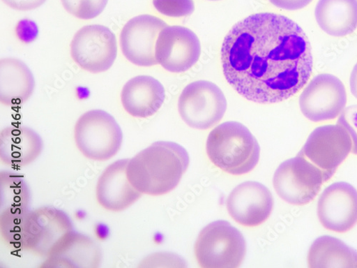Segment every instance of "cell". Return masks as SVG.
<instances>
[{"instance_id":"cell-1","label":"cell","mask_w":357,"mask_h":268,"mask_svg":"<svg viewBox=\"0 0 357 268\" xmlns=\"http://www.w3.org/2000/svg\"><path fill=\"white\" fill-rule=\"evenodd\" d=\"M224 75L245 99L260 104L284 101L303 89L313 68L310 41L289 18L275 13L237 22L221 50Z\"/></svg>"},{"instance_id":"cell-2","label":"cell","mask_w":357,"mask_h":268,"mask_svg":"<svg viewBox=\"0 0 357 268\" xmlns=\"http://www.w3.org/2000/svg\"><path fill=\"white\" fill-rule=\"evenodd\" d=\"M189 165L190 156L183 146L159 141L129 161L127 174L141 193L158 196L171 192L180 184Z\"/></svg>"},{"instance_id":"cell-3","label":"cell","mask_w":357,"mask_h":268,"mask_svg":"<svg viewBox=\"0 0 357 268\" xmlns=\"http://www.w3.org/2000/svg\"><path fill=\"white\" fill-rule=\"evenodd\" d=\"M206 154L218 168L241 175L256 167L260 147L247 127L232 121L221 124L211 133L206 141Z\"/></svg>"},{"instance_id":"cell-4","label":"cell","mask_w":357,"mask_h":268,"mask_svg":"<svg viewBox=\"0 0 357 268\" xmlns=\"http://www.w3.org/2000/svg\"><path fill=\"white\" fill-rule=\"evenodd\" d=\"M247 253L245 237L240 230L225 221L206 225L195 246L196 259L204 268H236Z\"/></svg>"},{"instance_id":"cell-5","label":"cell","mask_w":357,"mask_h":268,"mask_svg":"<svg viewBox=\"0 0 357 268\" xmlns=\"http://www.w3.org/2000/svg\"><path fill=\"white\" fill-rule=\"evenodd\" d=\"M75 139L85 157L106 161L120 151L123 135L111 114L102 110H93L79 118L75 128Z\"/></svg>"},{"instance_id":"cell-6","label":"cell","mask_w":357,"mask_h":268,"mask_svg":"<svg viewBox=\"0 0 357 268\" xmlns=\"http://www.w3.org/2000/svg\"><path fill=\"white\" fill-rule=\"evenodd\" d=\"M227 100L220 88L213 82L199 80L188 84L178 102L184 122L198 130L217 125L227 110Z\"/></svg>"},{"instance_id":"cell-7","label":"cell","mask_w":357,"mask_h":268,"mask_svg":"<svg viewBox=\"0 0 357 268\" xmlns=\"http://www.w3.org/2000/svg\"><path fill=\"white\" fill-rule=\"evenodd\" d=\"M72 232V222L64 212L52 207H42L26 214L22 226L21 248L47 258Z\"/></svg>"},{"instance_id":"cell-8","label":"cell","mask_w":357,"mask_h":268,"mask_svg":"<svg viewBox=\"0 0 357 268\" xmlns=\"http://www.w3.org/2000/svg\"><path fill=\"white\" fill-rule=\"evenodd\" d=\"M325 182L321 170L300 155L282 163L273 178L278 195L295 205H305L314 200Z\"/></svg>"},{"instance_id":"cell-9","label":"cell","mask_w":357,"mask_h":268,"mask_svg":"<svg viewBox=\"0 0 357 268\" xmlns=\"http://www.w3.org/2000/svg\"><path fill=\"white\" fill-rule=\"evenodd\" d=\"M352 141L340 125L317 128L309 136L298 155L305 157L321 170L328 181L351 151Z\"/></svg>"},{"instance_id":"cell-10","label":"cell","mask_w":357,"mask_h":268,"mask_svg":"<svg viewBox=\"0 0 357 268\" xmlns=\"http://www.w3.org/2000/svg\"><path fill=\"white\" fill-rule=\"evenodd\" d=\"M71 54L83 70L92 73L105 72L113 66L116 57V36L103 25L83 27L72 41Z\"/></svg>"},{"instance_id":"cell-11","label":"cell","mask_w":357,"mask_h":268,"mask_svg":"<svg viewBox=\"0 0 357 268\" xmlns=\"http://www.w3.org/2000/svg\"><path fill=\"white\" fill-rule=\"evenodd\" d=\"M347 96L342 82L335 75L321 74L310 82L300 98L303 114L312 122L334 120L344 110Z\"/></svg>"},{"instance_id":"cell-12","label":"cell","mask_w":357,"mask_h":268,"mask_svg":"<svg viewBox=\"0 0 357 268\" xmlns=\"http://www.w3.org/2000/svg\"><path fill=\"white\" fill-rule=\"evenodd\" d=\"M166 27L167 24L163 20L150 15L131 19L121 34V46L125 57L137 66L158 64L155 54L157 41Z\"/></svg>"},{"instance_id":"cell-13","label":"cell","mask_w":357,"mask_h":268,"mask_svg":"<svg viewBox=\"0 0 357 268\" xmlns=\"http://www.w3.org/2000/svg\"><path fill=\"white\" fill-rule=\"evenodd\" d=\"M155 54L158 64L164 69L181 73L197 63L201 44L191 29L182 26H167L158 37Z\"/></svg>"},{"instance_id":"cell-14","label":"cell","mask_w":357,"mask_h":268,"mask_svg":"<svg viewBox=\"0 0 357 268\" xmlns=\"http://www.w3.org/2000/svg\"><path fill=\"white\" fill-rule=\"evenodd\" d=\"M317 215L326 230L344 233L357 223V191L345 182L327 187L319 198Z\"/></svg>"},{"instance_id":"cell-15","label":"cell","mask_w":357,"mask_h":268,"mask_svg":"<svg viewBox=\"0 0 357 268\" xmlns=\"http://www.w3.org/2000/svg\"><path fill=\"white\" fill-rule=\"evenodd\" d=\"M227 207L229 216L246 227H255L270 218L274 207L271 192L264 185L254 181L236 187L229 195Z\"/></svg>"},{"instance_id":"cell-16","label":"cell","mask_w":357,"mask_h":268,"mask_svg":"<svg viewBox=\"0 0 357 268\" xmlns=\"http://www.w3.org/2000/svg\"><path fill=\"white\" fill-rule=\"evenodd\" d=\"M128 159L109 165L99 178L96 195L99 204L112 212L123 211L142 196L130 182L127 174Z\"/></svg>"},{"instance_id":"cell-17","label":"cell","mask_w":357,"mask_h":268,"mask_svg":"<svg viewBox=\"0 0 357 268\" xmlns=\"http://www.w3.org/2000/svg\"><path fill=\"white\" fill-rule=\"evenodd\" d=\"M100 262L101 253L96 244L73 231L52 250L41 267L94 268Z\"/></svg>"},{"instance_id":"cell-18","label":"cell","mask_w":357,"mask_h":268,"mask_svg":"<svg viewBox=\"0 0 357 268\" xmlns=\"http://www.w3.org/2000/svg\"><path fill=\"white\" fill-rule=\"evenodd\" d=\"M43 142L33 129L10 126L0 133V160L12 168H22L33 163L41 154Z\"/></svg>"},{"instance_id":"cell-19","label":"cell","mask_w":357,"mask_h":268,"mask_svg":"<svg viewBox=\"0 0 357 268\" xmlns=\"http://www.w3.org/2000/svg\"><path fill=\"white\" fill-rule=\"evenodd\" d=\"M165 100V89L151 76L139 75L124 86L121 101L125 110L133 117L146 118L154 115Z\"/></svg>"},{"instance_id":"cell-20","label":"cell","mask_w":357,"mask_h":268,"mask_svg":"<svg viewBox=\"0 0 357 268\" xmlns=\"http://www.w3.org/2000/svg\"><path fill=\"white\" fill-rule=\"evenodd\" d=\"M36 81L31 70L20 59L6 57L0 61V102L15 107L33 94Z\"/></svg>"},{"instance_id":"cell-21","label":"cell","mask_w":357,"mask_h":268,"mask_svg":"<svg viewBox=\"0 0 357 268\" xmlns=\"http://www.w3.org/2000/svg\"><path fill=\"white\" fill-rule=\"evenodd\" d=\"M315 18L322 31L333 37H344L357 29V0H319Z\"/></svg>"},{"instance_id":"cell-22","label":"cell","mask_w":357,"mask_h":268,"mask_svg":"<svg viewBox=\"0 0 357 268\" xmlns=\"http://www.w3.org/2000/svg\"><path fill=\"white\" fill-rule=\"evenodd\" d=\"M307 262L311 268H357V252L337 237L321 236L310 247Z\"/></svg>"},{"instance_id":"cell-23","label":"cell","mask_w":357,"mask_h":268,"mask_svg":"<svg viewBox=\"0 0 357 268\" xmlns=\"http://www.w3.org/2000/svg\"><path fill=\"white\" fill-rule=\"evenodd\" d=\"M0 216H23L28 211L31 193L24 179L12 172L0 173Z\"/></svg>"},{"instance_id":"cell-24","label":"cell","mask_w":357,"mask_h":268,"mask_svg":"<svg viewBox=\"0 0 357 268\" xmlns=\"http://www.w3.org/2000/svg\"><path fill=\"white\" fill-rule=\"evenodd\" d=\"M61 2L72 15L82 20H91L104 11L108 0H61Z\"/></svg>"},{"instance_id":"cell-25","label":"cell","mask_w":357,"mask_h":268,"mask_svg":"<svg viewBox=\"0 0 357 268\" xmlns=\"http://www.w3.org/2000/svg\"><path fill=\"white\" fill-rule=\"evenodd\" d=\"M153 6L160 13L170 17L189 16L195 9L194 0H153Z\"/></svg>"},{"instance_id":"cell-26","label":"cell","mask_w":357,"mask_h":268,"mask_svg":"<svg viewBox=\"0 0 357 268\" xmlns=\"http://www.w3.org/2000/svg\"><path fill=\"white\" fill-rule=\"evenodd\" d=\"M337 124L349 134L352 141V153L357 156V105L344 109L338 119Z\"/></svg>"},{"instance_id":"cell-27","label":"cell","mask_w":357,"mask_h":268,"mask_svg":"<svg viewBox=\"0 0 357 268\" xmlns=\"http://www.w3.org/2000/svg\"><path fill=\"white\" fill-rule=\"evenodd\" d=\"M12 9L19 11H31L42 6L47 0H2Z\"/></svg>"},{"instance_id":"cell-28","label":"cell","mask_w":357,"mask_h":268,"mask_svg":"<svg viewBox=\"0 0 357 268\" xmlns=\"http://www.w3.org/2000/svg\"><path fill=\"white\" fill-rule=\"evenodd\" d=\"M275 7L285 10H297L309 6L313 0H269Z\"/></svg>"},{"instance_id":"cell-29","label":"cell","mask_w":357,"mask_h":268,"mask_svg":"<svg viewBox=\"0 0 357 268\" xmlns=\"http://www.w3.org/2000/svg\"><path fill=\"white\" fill-rule=\"evenodd\" d=\"M350 89L352 95L357 99V64L354 67L351 73Z\"/></svg>"},{"instance_id":"cell-30","label":"cell","mask_w":357,"mask_h":268,"mask_svg":"<svg viewBox=\"0 0 357 268\" xmlns=\"http://www.w3.org/2000/svg\"><path fill=\"white\" fill-rule=\"evenodd\" d=\"M210 1H220V0H210Z\"/></svg>"}]
</instances>
